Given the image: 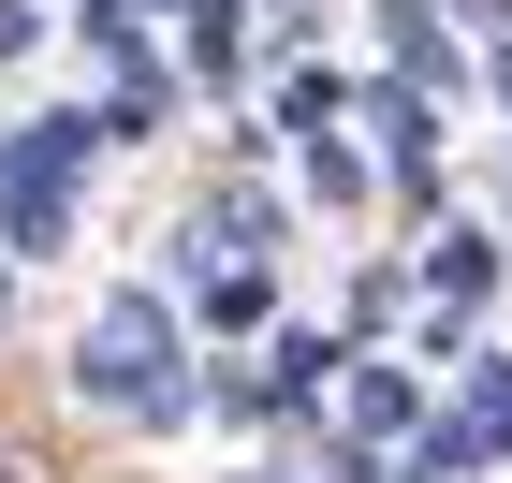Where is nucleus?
I'll list each match as a JSON object with an SVG mask.
<instances>
[{
  "instance_id": "nucleus-1",
  "label": "nucleus",
  "mask_w": 512,
  "mask_h": 483,
  "mask_svg": "<svg viewBox=\"0 0 512 483\" xmlns=\"http://www.w3.org/2000/svg\"><path fill=\"white\" fill-rule=\"evenodd\" d=\"M74 396L88 410H118V425H132V440H161V425H191V337H176V308H161V293H103V308H88L74 322Z\"/></svg>"
},
{
  "instance_id": "nucleus-11",
  "label": "nucleus",
  "mask_w": 512,
  "mask_h": 483,
  "mask_svg": "<svg viewBox=\"0 0 512 483\" xmlns=\"http://www.w3.org/2000/svg\"><path fill=\"white\" fill-rule=\"evenodd\" d=\"M483 454H512V396H498V410H483Z\"/></svg>"
},
{
  "instance_id": "nucleus-14",
  "label": "nucleus",
  "mask_w": 512,
  "mask_h": 483,
  "mask_svg": "<svg viewBox=\"0 0 512 483\" xmlns=\"http://www.w3.org/2000/svg\"><path fill=\"white\" fill-rule=\"evenodd\" d=\"M0 308H15V279H0Z\"/></svg>"
},
{
  "instance_id": "nucleus-5",
  "label": "nucleus",
  "mask_w": 512,
  "mask_h": 483,
  "mask_svg": "<svg viewBox=\"0 0 512 483\" xmlns=\"http://www.w3.org/2000/svg\"><path fill=\"white\" fill-rule=\"evenodd\" d=\"M425 396H410V366H352V440H410Z\"/></svg>"
},
{
  "instance_id": "nucleus-10",
  "label": "nucleus",
  "mask_w": 512,
  "mask_h": 483,
  "mask_svg": "<svg viewBox=\"0 0 512 483\" xmlns=\"http://www.w3.org/2000/svg\"><path fill=\"white\" fill-rule=\"evenodd\" d=\"M44 44V0H0V59H30Z\"/></svg>"
},
{
  "instance_id": "nucleus-2",
  "label": "nucleus",
  "mask_w": 512,
  "mask_h": 483,
  "mask_svg": "<svg viewBox=\"0 0 512 483\" xmlns=\"http://www.w3.org/2000/svg\"><path fill=\"white\" fill-rule=\"evenodd\" d=\"M103 147H132L103 103H59V118L0 132V235H15V249H59V235H74V176H88Z\"/></svg>"
},
{
  "instance_id": "nucleus-8",
  "label": "nucleus",
  "mask_w": 512,
  "mask_h": 483,
  "mask_svg": "<svg viewBox=\"0 0 512 483\" xmlns=\"http://www.w3.org/2000/svg\"><path fill=\"white\" fill-rule=\"evenodd\" d=\"M308 191H322V205H366V161L337 147V132H308Z\"/></svg>"
},
{
  "instance_id": "nucleus-3",
  "label": "nucleus",
  "mask_w": 512,
  "mask_h": 483,
  "mask_svg": "<svg viewBox=\"0 0 512 483\" xmlns=\"http://www.w3.org/2000/svg\"><path fill=\"white\" fill-rule=\"evenodd\" d=\"M425 293H439V322H469L483 293H498V249H483L469 220H439V235H425Z\"/></svg>"
},
{
  "instance_id": "nucleus-4",
  "label": "nucleus",
  "mask_w": 512,
  "mask_h": 483,
  "mask_svg": "<svg viewBox=\"0 0 512 483\" xmlns=\"http://www.w3.org/2000/svg\"><path fill=\"white\" fill-rule=\"evenodd\" d=\"M161 15H191V74H205V88L249 74V0H161Z\"/></svg>"
},
{
  "instance_id": "nucleus-13",
  "label": "nucleus",
  "mask_w": 512,
  "mask_h": 483,
  "mask_svg": "<svg viewBox=\"0 0 512 483\" xmlns=\"http://www.w3.org/2000/svg\"><path fill=\"white\" fill-rule=\"evenodd\" d=\"M498 103H512V59H498Z\"/></svg>"
},
{
  "instance_id": "nucleus-6",
  "label": "nucleus",
  "mask_w": 512,
  "mask_h": 483,
  "mask_svg": "<svg viewBox=\"0 0 512 483\" xmlns=\"http://www.w3.org/2000/svg\"><path fill=\"white\" fill-rule=\"evenodd\" d=\"M264 308H278V293H264V264H205V322H220V337H249Z\"/></svg>"
},
{
  "instance_id": "nucleus-9",
  "label": "nucleus",
  "mask_w": 512,
  "mask_h": 483,
  "mask_svg": "<svg viewBox=\"0 0 512 483\" xmlns=\"http://www.w3.org/2000/svg\"><path fill=\"white\" fill-rule=\"evenodd\" d=\"M0 483H74V469H59V454H44L30 425H0Z\"/></svg>"
},
{
  "instance_id": "nucleus-12",
  "label": "nucleus",
  "mask_w": 512,
  "mask_h": 483,
  "mask_svg": "<svg viewBox=\"0 0 512 483\" xmlns=\"http://www.w3.org/2000/svg\"><path fill=\"white\" fill-rule=\"evenodd\" d=\"M235 483H293V469H235Z\"/></svg>"
},
{
  "instance_id": "nucleus-7",
  "label": "nucleus",
  "mask_w": 512,
  "mask_h": 483,
  "mask_svg": "<svg viewBox=\"0 0 512 483\" xmlns=\"http://www.w3.org/2000/svg\"><path fill=\"white\" fill-rule=\"evenodd\" d=\"M278 132H293V147H308V132H337V74H293V88H278Z\"/></svg>"
}]
</instances>
